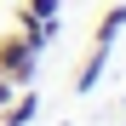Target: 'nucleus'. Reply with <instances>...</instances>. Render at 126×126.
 <instances>
[{"label": "nucleus", "instance_id": "f257e3e1", "mask_svg": "<svg viewBox=\"0 0 126 126\" xmlns=\"http://www.w3.org/2000/svg\"><path fill=\"white\" fill-rule=\"evenodd\" d=\"M34 63H40V52H34L17 29H12V34H0V80L29 86V80H34Z\"/></svg>", "mask_w": 126, "mask_h": 126}, {"label": "nucleus", "instance_id": "f03ea898", "mask_svg": "<svg viewBox=\"0 0 126 126\" xmlns=\"http://www.w3.org/2000/svg\"><path fill=\"white\" fill-rule=\"evenodd\" d=\"M109 52H115V46H92V52H86V63H80V75H75V92H92L97 80H103V69H109Z\"/></svg>", "mask_w": 126, "mask_h": 126}, {"label": "nucleus", "instance_id": "7ed1b4c3", "mask_svg": "<svg viewBox=\"0 0 126 126\" xmlns=\"http://www.w3.org/2000/svg\"><path fill=\"white\" fill-rule=\"evenodd\" d=\"M126 29V0H120V6H109V12H103L97 17V34H92V46H115V34Z\"/></svg>", "mask_w": 126, "mask_h": 126}, {"label": "nucleus", "instance_id": "20e7f679", "mask_svg": "<svg viewBox=\"0 0 126 126\" xmlns=\"http://www.w3.org/2000/svg\"><path fill=\"white\" fill-rule=\"evenodd\" d=\"M34 109H40V97H34V92L12 97L6 109H0V126H29V120H34Z\"/></svg>", "mask_w": 126, "mask_h": 126}, {"label": "nucleus", "instance_id": "39448f33", "mask_svg": "<svg viewBox=\"0 0 126 126\" xmlns=\"http://www.w3.org/2000/svg\"><path fill=\"white\" fill-rule=\"evenodd\" d=\"M17 12H29V17H57L63 0H17Z\"/></svg>", "mask_w": 126, "mask_h": 126}, {"label": "nucleus", "instance_id": "423d86ee", "mask_svg": "<svg viewBox=\"0 0 126 126\" xmlns=\"http://www.w3.org/2000/svg\"><path fill=\"white\" fill-rule=\"evenodd\" d=\"M12 97H17V86H12V80H0V109H6Z\"/></svg>", "mask_w": 126, "mask_h": 126}]
</instances>
